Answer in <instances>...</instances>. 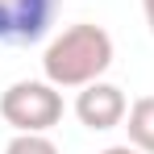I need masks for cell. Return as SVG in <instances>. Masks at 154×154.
Instances as JSON below:
<instances>
[{
  "mask_svg": "<svg viewBox=\"0 0 154 154\" xmlns=\"http://www.w3.org/2000/svg\"><path fill=\"white\" fill-rule=\"evenodd\" d=\"M112 67V38L108 29L79 21L67 25L42 54V71L54 88H88Z\"/></svg>",
  "mask_w": 154,
  "mask_h": 154,
  "instance_id": "1",
  "label": "cell"
},
{
  "mask_svg": "<svg viewBox=\"0 0 154 154\" xmlns=\"http://www.w3.org/2000/svg\"><path fill=\"white\" fill-rule=\"evenodd\" d=\"M0 117L17 133H50L63 121V92L50 79H17L0 92Z\"/></svg>",
  "mask_w": 154,
  "mask_h": 154,
  "instance_id": "2",
  "label": "cell"
},
{
  "mask_svg": "<svg viewBox=\"0 0 154 154\" xmlns=\"http://www.w3.org/2000/svg\"><path fill=\"white\" fill-rule=\"evenodd\" d=\"M63 0H0V46H38L58 21Z\"/></svg>",
  "mask_w": 154,
  "mask_h": 154,
  "instance_id": "3",
  "label": "cell"
},
{
  "mask_svg": "<svg viewBox=\"0 0 154 154\" xmlns=\"http://www.w3.org/2000/svg\"><path fill=\"white\" fill-rule=\"evenodd\" d=\"M125 112H129L125 92H121L117 83H104V79L79 88V96H75V117H79V125H88L92 133L117 129L125 121Z\"/></svg>",
  "mask_w": 154,
  "mask_h": 154,
  "instance_id": "4",
  "label": "cell"
},
{
  "mask_svg": "<svg viewBox=\"0 0 154 154\" xmlns=\"http://www.w3.org/2000/svg\"><path fill=\"white\" fill-rule=\"evenodd\" d=\"M125 129H129V146H137L142 154H154V96H142L129 104Z\"/></svg>",
  "mask_w": 154,
  "mask_h": 154,
  "instance_id": "5",
  "label": "cell"
},
{
  "mask_svg": "<svg viewBox=\"0 0 154 154\" xmlns=\"http://www.w3.org/2000/svg\"><path fill=\"white\" fill-rule=\"evenodd\" d=\"M4 154H58V146H54L46 133H17L4 146Z\"/></svg>",
  "mask_w": 154,
  "mask_h": 154,
  "instance_id": "6",
  "label": "cell"
},
{
  "mask_svg": "<svg viewBox=\"0 0 154 154\" xmlns=\"http://www.w3.org/2000/svg\"><path fill=\"white\" fill-rule=\"evenodd\" d=\"M142 13H146V25H150V33H154V0H142Z\"/></svg>",
  "mask_w": 154,
  "mask_h": 154,
  "instance_id": "7",
  "label": "cell"
},
{
  "mask_svg": "<svg viewBox=\"0 0 154 154\" xmlns=\"http://www.w3.org/2000/svg\"><path fill=\"white\" fill-rule=\"evenodd\" d=\"M104 154H142V150H137V146H129V142H125V146H108Z\"/></svg>",
  "mask_w": 154,
  "mask_h": 154,
  "instance_id": "8",
  "label": "cell"
}]
</instances>
